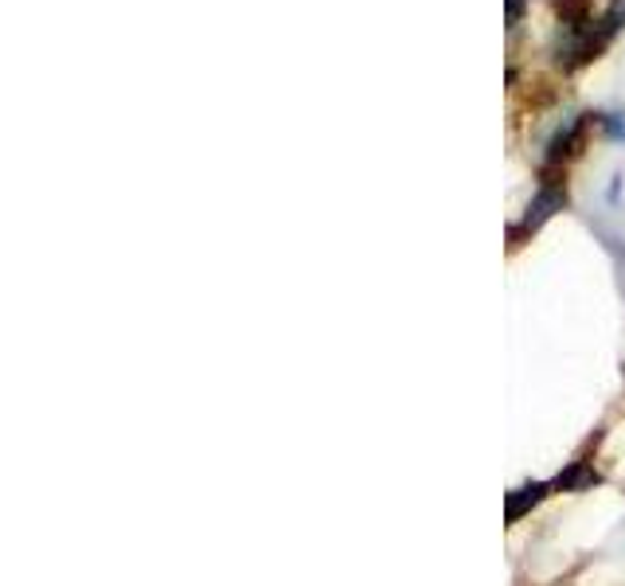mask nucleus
Listing matches in <instances>:
<instances>
[{"mask_svg":"<svg viewBox=\"0 0 625 586\" xmlns=\"http://www.w3.org/2000/svg\"><path fill=\"white\" fill-rule=\"evenodd\" d=\"M563 204H567V188H563V184H555V181H543V188L535 192V199L527 204L524 219H520V224L509 232L512 247H520V243H524L527 235L540 232V227L547 224V219H552L555 212H563Z\"/></svg>","mask_w":625,"mask_h":586,"instance_id":"nucleus-1","label":"nucleus"},{"mask_svg":"<svg viewBox=\"0 0 625 586\" xmlns=\"http://www.w3.org/2000/svg\"><path fill=\"white\" fill-rule=\"evenodd\" d=\"M547 493H552V481H527V485L512 489V493L504 496V512H509V524H516L520 516H524L527 508H535V504H540Z\"/></svg>","mask_w":625,"mask_h":586,"instance_id":"nucleus-3","label":"nucleus"},{"mask_svg":"<svg viewBox=\"0 0 625 586\" xmlns=\"http://www.w3.org/2000/svg\"><path fill=\"white\" fill-rule=\"evenodd\" d=\"M524 0H509V24H520V20H524Z\"/></svg>","mask_w":625,"mask_h":586,"instance_id":"nucleus-7","label":"nucleus"},{"mask_svg":"<svg viewBox=\"0 0 625 586\" xmlns=\"http://www.w3.org/2000/svg\"><path fill=\"white\" fill-rule=\"evenodd\" d=\"M602 485V473L594 470L591 462H571L560 477L552 481V489H563V493H583V489Z\"/></svg>","mask_w":625,"mask_h":586,"instance_id":"nucleus-5","label":"nucleus"},{"mask_svg":"<svg viewBox=\"0 0 625 586\" xmlns=\"http://www.w3.org/2000/svg\"><path fill=\"white\" fill-rule=\"evenodd\" d=\"M622 28H625V0H609V9L602 12L598 24H594V59L606 51V43L614 40Z\"/></svg>","mask_w":625,"mask_h":586,"instance_id":"nucleus-4","label":"nucleus"},{"mask_svg":"<svg viewBox=\"0 0 625 586\" xmlns=\"http://www.w3.org/2000/svg\"><path fill=\"white\" fill-rule=\"evenodd\" d=\"M598 122H602V130H606V137L625 141V117L622 114H598Z\"/></svg>","mask_w":625,"mask_h":586,"instance_id":"nucleus-6","label":"nucleus"},{"mask_svg":"<svg viewBox=\"0 0 625 586\" xmlns=\"http://www.w3.org/2000/svg\"><path fill=\"white\" fill-rule=\"evenodd\" d=\"M586 117H591V114H575V117H567V122H563L560 130L552 133V141H547V157H543V165L555 168L563 157H567V153H575L578 137H583V130H586Z\"/></svg>","mask_w":625,"mask_h":586,"instance_id":"nucleus-2","label":"nucleus"}]
</instances>
